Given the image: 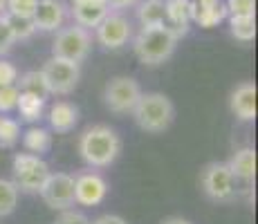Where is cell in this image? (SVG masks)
I'll use <instances>...</instances> for the list:
<instances>
[{
  "mask_svg": "<svg viewBox=\"0 0 258 224\" xmlns=\"http://www.w3.org/2000/svg\"><path fill=\"white\" fill-rule=\"evenodd\" d=\"M227 168L231 171L234 179L251 182V179H254V173H256V153H254V148H240V151H236L229 162H227Z\"/></svg>",
  "mask_w": 258,
  "mask_h": 224,
  "instance_id": "cell-17",
  "label": "cell"
},
{
  "mask_svg": "<svg viewBox=\"0 0 258 224\" xmlns=\"http://www.w3.org/2000/svg\"><path fill=\"white\" fill-rule=\"evenodd\" d=\"M54 224H90V220L83 213L68 208V211H61V215L54 220Z\"/></svg>",
  "mask_w": 258,
  "mask_h": 224,
  "instance_id": "cell-32",
  "label": "cell"
},
{
  "mask_svg": "<svg viewBox=\"0 0 258 224\" xmlns=\"http://www.w3.org/2000/svg\"><path fill=\"white\" fill-rule=\"evenodd\" d=\"M41 74H43V81H45L49 94H70L72 90L79 86L81 65L74 61L52 56L43 63Z\"/></svg>",
  "mask_w": 258,
  "mask_h": 224,
  "instance_id": "cell-6",
  "label": "cell"
},
{
  "mask_svg": "<svg viewBox=\"0 0 258 224\" xmlns=\"http://www.w3.org/2000/svg\"><path fill=\"white\" fill-rule=\"evenodd\" d=\"M162 224H193L191 220H186V217H180V215H173V217H166Z\"/></svg>",
  "mask_w": 258,
  "mask_h": 224,
  "instance_id": "cell-35",
  "label": "cell"
},
{
  "mask_svg": "<svg viewBox=\"0 0 258 224\" xmlns=\"http://www.w3.org/2000/svg\"><path fill=\"white\" fill-rule=\"evenodd\" d=\"M106 195H108V182L101 173L83 171L74 177V204L97 206V204L106 200Z\"/></svg>",
  "mask_w": 258,
  "mask_h": 224,
  "instance_id": "cell-11",
  "label": "cell"
},
{
  "mask_svg": "<svg viewBox=\"0 0 258 224\" xmlns=\"http://www.w3.org/2000/svg\"><path fill=\"white\" fill-rule=\"evenodd\" d=\"M121 153V137L110 126H90L79 137V155L90 168H106L115 164Z\"/></svg>",
  "mask_w": 258,
  "mask_h": 224,
  "instance_id": "cell-1",
  "label": "cell"
},
{
  "mask_svg": "<svg viewBox=\"0 0 258 224\" xmlns=\"http://www.w3.org/2000/svg\"><path fill=\"white\" fill-rule=\"evenodd\" d=\"M90 224H128L123 217L119 215H112V213H106V215H99L97 220H92Z\"/></svg>",
  "mask_w": 258,
  "mask_h": 224,
  "instance_id": "cell-33",
  "label": "cell"
},
{
  "mask_svg": "<svg viewBox=\"0 0 258 224\" xmlns=\"http://www.w3.org/2000/svg\"><path fill=\"white\" fill-rule=\"evenodd\" d=\"M72 3H81V0H72Z\"/></svg>",
  "mask_w": 258,
  "mask_h": 224,
  "instance_id": "cell-38",
  "label": "cell"
},
{
  "mask_svg": "<svg viewBox=\"0 0 258 224\" xmlns=\"http://www.w3.org/2000/svg\"><path fill=\"white\" fill-rule=\"evenodd\" d=\"M16 110L21 114L23 121H38L43 117V110H45V99H38L32 97V94H18V103H16Z\"/></svg>",
  "mask_w": 258,
  "mask_h": 224,
  "instance_id": "cell-22",
  "label": "cell"
},
{
  "mask_svg": "<svg viewBox=\"0 0 258 224\" xmlns=\"http://www.w3.org/2000/svg\"><path fill=\"white\" fill-rule=\"evenodd\" d=\"M21 141V123L0 114V148H14Z\"/></svg>",
  "mask_w": 258,
  "mask_h": 224,
  "instance_id": "cell-24",
  "label": "cell"
},
{
  "mask_svg": "<svg viewBox=\"0 0 258 224\" xmlns=\"http://www.w3.org/2000/svg\"><path fill=\"white\" fill-rule=\"evenodd\" d=\"M18 88L16 86H5L0 88V114H7L12 110H16L18 103Z\"/></svg>",
  "mask_w": 258,
  "mask_h": 224,
  "instance_id": "cell-29",
  "label": "cell"
},
{
  "mask_svg": "<svg viewBox=\"0 0 258 224\" xmlns=\"http://www.w3.org/2000/svg\"><path fill=\"white\" fill-rule=\"evenodd\" d=\"M137 18H140L142 27H157V25H166L164 0H144L140 7H137Z\"/></svg>",
  "mask_w": 258,
  "mask_h": 224,
  "instance_id": "cell-19",
  "label": "cell"
},
{
  "mask_svg": "<svg viewBox=\"0 0 258 224\" xmlns=\"http://www.w3.org/2000/svg\"><path fill=\"white\" fill-rule=\"evenodd\" d=\"M227 18V9L222 0H207V3H193V21L200 27H216Z\"/></svg>",
  "mask_w": 258,
  "mask_h": 224,
  "instance_id": "cell-18",
  "label": "cell"
},
{
  "mask_svg": "<svg viewBox=\"0 0 258 224\" xmlns=\"http://www.w3.org/2000/svg\"><path fill=\"white\" fill-rule=\"evenodd\" d=\"M14 43H16V38H14L12 29H9L7 18H5V14H0V56H5L7 52H12Z\"/></svg>",
  "mask_w": 258,
  "mask_h": 224,
  "instance_id": "cell-30",
  "label": "cell"
},
{
  "mask_svg": "<svg viewBox=\"0 0 258 224\" xmlns=\"http://www.w3.org/2000/svg\"><path fill=\"white\" fill-rule=\"evenodd\" d=\"M34 27L41 32H56L66 21V5L61 0H38L32 14Z\"/></svg>",
  "mask_w": 258,
  "mask_h": 224,
  "instance_id": "cell-12",
  "label": "cell"
},
{
  "mask_svg": "<svg viewBox=\"0 0 258 224\" xmlns=\"http://www.w3.org/2000/svg\"><path fill=\"white\" fill-rule=\"evenodd\" d=\"M18 204V188L12 179H0V217H7L14 213Z\"/></svg>",
  "mask_w": 258,
  "mask_h": 224,
  "instance_id": "cell-25",
  "label": "cell"
},
{
  "mask_svg": "<svg viewBox=\"0 0 258 224\" xmlns=\"http://www.w3.org/2000/svg\"><path fill=\"white\" fill-rule=\"evenodd\" d=\"M229 110L240 121H254L256 119V86L251 81H242L234 88L229 97Z\"/></svg>",
  "mask_w": 258,
  "mask_h": 224,
  "instance_id": "cell-13",
  "label": "cell"
},
{
  "mask_svg": "<svg viewBox=\"0 0 258 224\" xmlns=\"http://www.w3.org/2000/svg\"><path fill=\"white\" fill-rule=\"evenodd\" d=\"M5 7H7V0H0V12H3Z\"/></svg>",
  "mask_w": 258,
  "mask_h": 224,
  "instance_id": "cell-36",
  "label": "cell"
},
{
  "mask_svg": "<svg viewBox=\"0 0 258 224\" xmlns=\"http://www.w3.org/2000/svg\"><path fill=\"white\" fill-rule=\"evenodd\" d=\"M38 0H7V7H5V14H14V16H25L32 18L34 9H36Z\"/></svg>",
  "mask_w": 258,
  "mask_h": 224,
  "instance_id": "cell-27",
  "label": "cell"
},
{
  "mask_svg": "<svg viewBox=\"0 0 258 224\" xmlns=\"http://www.w3.org/2000/svg\"><path fill=\"white\" fill-rule=\"evenodd\" d=\"M49 126L56 132H70L79 123V108L70 101H56L49 108Z\"/></svg>",
  "mask_w": 258,
  "mask_h": 224,
  "instance_id": "cell-16",
  "label": "cell"
},
{
  "mask_svg": "<svg viewBox=\"0 0 258 224\" xmlns=\"http://www.w3.org/2000/svg\"><path fill=\"white\" fill-rule=\"evenodd\" d=\"M5 18H7L9 29H12V34H14V38H16V41H25V38H29L34 32H36L32 18L14 16V14H5Z\"/></svg>",
  "mask_w": 258,
  "mask_h": 224,
  "instance_id": "cell-26",
  "label": "cell"
},
{
  "mask_svg": "<svg viewBox=\"0 0 258 224\" xmlns=\"http://www.w3.org/2000/svg\"><path fill=\"white\" fill-rule=\"evenodd\" d=\"M166 25L177 34L184 36L188 32V23L193 21V0H164Z\"/></svg>",
  "mask_w": 258,
  "mask_h": 224,
  "instance_id": "cell-15",
  "label": "cell"
},
{
  "mask_svg": "<svg viewBox=\"0 0 258 224\" xmlns=\"http://www.w3.org/2000/svg\"><path fill=\"white\" fill-rule=\"evenodd\" d=\"M23 146L27 148L32 155H38V157H41L43 153H47L49 148H52V134H49L45 128L32 126L29 130L23 132Z\"/></svg>",
  "mask_w": 258,
  "mask_h": 224,
  "instance_id": "cell-20",
  "label": "cell"
},
{
  "mask_svg": "<svg viewBox=\"0 0 258 224\" xmlns=\"http://www.w3.org/2000/svg\"><path fill=\"white\" fill-rule=\"evenodd\" d=\"M137 126L144 132L160 134L164 132L175 119V106L173 101L162 92H146L140 97L135 110H133Z\"/></svg>",
  "mask_w": 258,
  "mask_h": 224,
  "instance_id": "cell-3",
  "label": "cell"
},
{
  "mask_svg": "<svg viewBox=\"0 0 258 224\" xmlns=\"http://www.w3.org/2000/svg\"><path fill=\"white\" fill-rule=\"evenodd\" d=\"M18 81V69L12 61H5L0 58V88L5 86H16Z\"/></svg>",
  "mask_w": 258,
  "mask_h": 224,
  "instance_id": "cell-31",
  "label": "cell"
},
{
  "mask_svg": "<svg viewBox=\"0 0 258 224\" xmlns=\"http://www.w3.org/2000/svg\"><path fill=\"white\" fill-rule=\"evenodd\" d=\"M200 184L211 202H231L236 195V179L227 168V164L222 162L207 164L200 175Z\"/></svg>",
  "mask_w": 258,
  "mask_h": 224,
  "instance_id": "cell-7",
  "label": "cell"
},
{
  "mask_svg": "<svg viewBox=\"0 0 258 224\" xmlns=\"http://www.w3.org/2000/svg\"><path fill=\"white\" fill-rule=\"evenodd\" d=\"M12 173H14L12 182L18 191L38 193L41 186L45 184L47 175H49V166L38 155H32V153H18V155L14 157Z\"/></svg>",
  "mask_w": 258,
  "mask_h": 224,
  "instance_id": "cell-5",
  "label": "cell"
},
{
  "mask_svg": "<svg viewBox=\"0 0 258 224\" xmlns=\"http://www.w3.org/2000/svg\"><path fill=\"white\" fill-rule=\"evenodd\" d=\"M231 36L236 41L251 43L256 38V18L254 16H231L229 18Z\"/></svg>",
  "mask_w": 258,
  "mask_h": 224,
  "instance_id": "cell-23",
  "label": "cell"
},
{
  "mask_svg": "<svg viewBox=\"0 0 258 224\" xmlns=\"http://www.w3.org/2000/svg\"><path fill=\"white\" fill-rule=\"evenodd\" d=\"M142 94L144 92H142L140 83H137L133 77H115L112 81H108L103 99H106V106L110 112L133 114Z\"/></svg>",
  "mask_w": 258,
  "mask_h": 224,
  "instance_id": "cell-8",
  "label": "cell"
},
{
  "mask_svg": "<svg viewBox=\"0 0 258 224\" xmlns=\"http://www.w3.org/2000/svg\"><path fill=\"white\" fill-rule=\"evenodd\" d=\"M227 14L231 16H254L256 0H227L225 3Z\"/></svg>",
  "mask_w": 258,
  "mask_h": 224,
  "instance_id": "cell-28",
  "label": "cell"
},
{
  "mask_svg": "<svg viewBox=\"0 0 258 224\" xmlns=\"http://www.w3.org/2000/svg\"><path fill=\"white\" fill-rule=\"evenodd\" d=\"M94 34H97V41L106 49H121L123 45L131 41L133 27H131V21L123 14L110 12L94 27Z\"/></svg>",
  "mask_w": 258,
  "mask_h": 224,
  "instance_id": "cell-10",
  "label": "cell"
},
{
  "mask_svg": "<svg viewBox=\"0 0 258 224\" xmlns=\"http://www.w3.org/2000/svg\"><path fill=\"white\" fill-rule=\"evenodd\" d=\"M92 36L86 27L81 25H70V27H61L56 32V38L52 43V56L66 58V61L81 63L90 54Z\"/></svg>",
  "mask_w": 258,
  "mask_h": 224,
  "instance_id": "cell-4",
  "label": "cell"
},
{
  "mask_svg": "<svg viewBox=\"0 0 258 224\" xmlns=\"http://www.w3.org/2000/svg\"><path fill=\"white\" fill-rule=\"evenodd\" d=\"M198 3H207V0H198Z\"/></svg>",
  "mask_w": 258,
  "mask_h": 224,
  "instance_id": "cell-37",
  "label": "cell"
},
{
  "mask_svg": "<svg viewBox=\"0 0 258 224\" xmlns=\"http://www.w3.org/2000/svg\"><path fill=\"white\" fill-rule=\"evenodd\" d=\"M177 41H180V36L168 25L142 27V32L135 36L133 49H135V56L140 58V63H144L148 67H155L173 56Z\"/></svg>",
  "mask_w": 258,
  "mask_h": 224,
  "instance_id": "cell-2",
  "label": "cell"
},
{
  "mask_svg": "<svg viewBox=\"0 0 258 224\" xmlns=\"http://www.w3.org/2000/svg\"><path fill=\"white\" fill-rule=\"evenodd\" d=\"M38 195L54 211H68L74 206V177L68 173H49Z\"/></svg>",
  "mask_w": 258,
  "mask_h": 224,
  "instance_id": "cell-9",
  "label": "cell"
},
{
  "mask_svg": "<svg viewBox=\"0 0 258 224\" xmlns=\"http://www.w3.org/2000/svg\"><path fill=\"white\" fill-rule=\"evenodd\" d=\"M16 88L21 94H32V97H38V99H47L49 92H47V86L43 81V74L41 69H32V72H25L21 77V81H16Z\"/></svg>",
  "mask_w": 258,
  "mask_h": 224,
  "instance_id": "cell-21",
  "label": "cell"
},
{
  "mask_svg": "<svg viewBox=\"0 0 258 224\" xmlns=\"http://www.w3.org/2000/svg\"><path fill=\"white\" fill-rule=\"evenodd\" d=\"M108 14H110V7L106 5V0H81V3H72L74 23L86 29L97 27Z\"/></svg>",
  "mask_w": 258,
  "mask_h": 224,
  "instance_id": "cell-14",
  "label": "cell"
},
{
  "mask_svg": "<svg viewBox=\"0 0 258 224\" xmlns=\"http://www.w3.org/2000/svg\"><path fill=\"white\" fill-rule=\"evenodd\" d=\"M137 0H106V5L110 7V12H117V9H126L131 5H135Z\"/></svg>",
  "mask_w": 258,
  "mask_h": 224,
  "instance_id": "cell-34",
  "label": "cell"
}]
</instances>
